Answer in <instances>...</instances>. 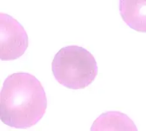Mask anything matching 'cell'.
Wrapping results in <instances>:
<instances>
[{
  "instance_id": "obj_1",
  "label": "cell",
  "mask_w": 146,
  "mask_h": 131,
  "mask_svg": "<svg viewBox=\"0 0 146 131\" xmlns=\"http://www.w3.org/2000/svg\"><path fill=\"white\" fill-rule=\"evenodd\" d=\"M47 100L40 81L28 73H17L5 80L0 94V118L3 124L27 129L37 124L46 112Z\"/></svg>"
},
{
  "instance_id": "obj_2",
  "label": "cell",
  "mask_w": 146,
  "mask_h": 131,
  "mask_svg": "<svg viewBox=\"0 0 146 131\" xmlns=\"http://www.w3.org/2000/svg\"><path fill=\"white\" fill-rule=\"evenodd\" d=\"M52 69L60 84L72 90L90 86L98 71L94 56L84 47L76 45L61 49L53 59Z\"/></svg>"
},
{
  "instance_id": "obj_3",
  "label": "cell",
  "mask_w": 146,
  "mask_h": 131,
  "mask_svg": "<svg viewBox=\"0 0 146 131\" xmlns=\"http://www.w3.org/2000/svg\"><path fill=\"white\" fill-rule=\"evenodd\" d=\"M28 44V36L21 23L11 16L0 13L1 60H16L25 53Z\"/></svg>"
},
{
  "instance_id": "obj_4",
  "label": "cell",
  "mask_w": 146,
  "mask_h": 131,
  "mask_svg": "<svg viewBox=\"0 0 146 131\" xmlns=\"http://www.w3.org/2000/svg\"><path fill=\"white\" fill-rule=\"evenodd\" d=\"M145 1L120 0L119 11L120 15L126 24L133 29L145 32Z\"/></svg>"
},
{
  "instance_id": "obj_5",
  "label": "cell",
  "mask_w": 146,
  "mask_h": 131,
  "mask_svg": "<svg viewBox=\"0 0 146 131\" xmlns=\"http://www.w3.org/2000/svg\"><path fill=\"white\" fill-rule=\"evenodd\" d=\"M95 130H134L137 128L126 114L119 111H109L101 114L94 122L91 128Z\"/></svg>"
}]
</instances>
